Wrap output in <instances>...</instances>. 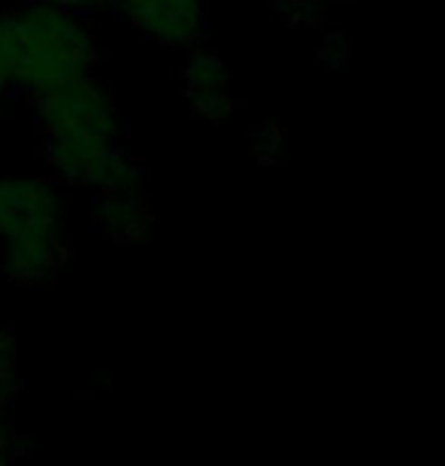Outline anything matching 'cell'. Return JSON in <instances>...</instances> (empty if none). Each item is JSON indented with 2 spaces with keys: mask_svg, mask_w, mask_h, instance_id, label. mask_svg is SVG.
<instances>
[{
  "mask_svg": "<svg viewBox=\"0 0 445 466\" xmlns=\"http://www.w3.org/2000/svg\"><path fill=\"white\" fill-rule=\"evenodd\" d=\"M0 49H4L9 88L27 97L95 70L100 58L95 27L86 13L25 0L0 13Z\"/></svg>",
  "mask_w": 445,
  "mask_h": 466,
  "instance_id": "obj_2",
  "label": "cell"
},
{
  "mask_svg": "<svg viewBox=\"0 0 445 466\" xmlns=\"http://www.w3.org/2000/svg\"><path fill=\"white\" fill-rule=\"evenodd\" d=\"M15 394V337L0 324V409H9Z\"/></svg>",
  "mask_w": 445,
  "mask_h": 466,
  "instance_id": "obj_7",
  "label": "cell"
},
{
  "mask_svg": "<svg viewBox=\"0 0 445 466\" xmlns=\"http://www.w3.org/2000/svg\"><path fill=\"white\" fill-rule=\"evenodd\" d=\"M67 260V209L43 176H0V269L15 285H46Z\"/></svg>",
  "mask_w": 445,
  "mask_h": 466,
  "instance_id": "obj_3",
  "label": "cell"
},
{
  "mask_svg": "<svg viewBox=\"0 0 445 466\" xmlns=\"http://www.w3.org/2000/svg\"><path fill=\"white\" fill-rule=\"evenodd\" d=\"M91 221L100 233L116 242H137L152 230V207L146 188L97 191L91 203Z\"/></svg>",
  "mask_w": 445,
  "mask_h": 466,
  "instance_id": "obj_5",
  "label": "cell"
},
{
  "mask_svg": "<svg viewBox=\"0 0 445 466\" xmlns=\"http://www.w3.org/2000/svg\"><path fill=\"white\" fill-rule=\"evenodd\" d=\"M9 91V73H6V61H4V49H0V106H4V97Z\"/></svg>",
  "mask_w": 445,
  "mask_h": 466,
  "instance_id": "obj_10",
  "label": "cell"
},
{
  "mask_svg": "<svg viewBox=\"0 0 445 466\" xmlns=\"http://www.w3.org/2000/svg\"><path fill=\"white\" fill-rule=\"evenodd\" d=\"M25 451L22 440H18L13 421H9V409H0V463L15 461Z\"/></svg>",
  "mask_w": 445,
  "mask_h": 466,
  "instance_id": "obj_8",
  "label": "cell"
},
{
  "mask_svg": "<svg viewBox=\"0 0 445 466\" xmlns=\"http://www.w3.org/2000/svg\"><path fill=\"white\" fill-rule=\"evenodd\" d=\"M134 31L161 46H188L203 31L200 0H113Z\"/></svg>",
  "mask_w": 445,
  "mask_h": 466,
  "instance_id": "obj_4",
  "label": "cell"
},
{
  "mask_svg": "<svg viewBox=\"0 0 445 466\" xmlns=\"http://www.w3.org/2000/svg\"><path fill=\"white\" fill-rule=\"evenodd\" d=\"M31 106L58 179L95 194L146 188V170L125 148V118L91 70L34 95Z\"/></svg>",
  "mask_w": 445,
  "mask_h": 466,
  "instance_id": "obj_1",
  "label": "cell"
},
{
  "mask_svg": "<svg viewBox=\"0 0 445 466\" xmlns=\"http://www.w3.org/2000/svg\"><path fill=\"white\" fill-rule=\"evenodd\" d=\"M36 4H49L58 9H73V13H91V9L104 6L106 0H36Z\"/></svg>",
  "mask_w": 445,
  "mask_h": 466,
  "instance_id": "obj_9",
  "label": "cell"
},
{
  "mask_svg": "<svg viewBox=\"0 0 445 466\" xmlns=\"http://www.w3.org/2000/svg\"><path fill=\"white\" fill-rule=\"evenodd\" d=\"M185 91L188 100L200 109L203 116L218 118L228 106V73L225 64L212 58L209 52L194 55L185 67Z\"/></svg>",
  "mask_w": 445,
  "mask_h": 466,
  "instance_id": "obj_6",
  "label": "cell"
}]
</instances>
